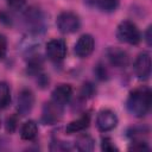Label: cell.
Instances as JSON below:
<instances>
[{"label": "cell", "instance_id": "obj_1", "mask_svg": "<svg viewBox=\"0 0 152 152\" xmlns=\"http://www.w3.org/2000/svg\"><path fill=\"white\" fill-rule=\"evenodd\" d=\"M151 102H152L151 90L147 87H140L129 93L126 106H127V110L132 115L137 118H144L151 108Z\"/></svg>", "mask_w": 152, "mask_h": 152}, {"label": "cell", "instance_id": "obj_2", "mask_svg": "<svg viewBox=\"0 0 152 152\" xmlns=\"http://www.w3.org/2000/svg\"><path fill=\"white\" fill-rule=\"evenodd\" d=\"M116 37L120 42L131 44V45H137L141 40V34L137 25L129 20H124L119 24L116 28Z\"/></svg>", "mask_w": 152, "mask_h": 152}, {"label": "cell", "instance_id": "obj_3", "mask_svg": "<svg viewBox=\"0 0 152 152\" xmlns=\"http://www.w3.org/2000/svg\"><path fill=\"white\" fill-rule=\"evenodd\" d=\"M24 23L30 32L42 33L45 27V19L43 12L37 7H30L24 13Z\"/></svg>", "mask_w": 152, "mask_h": 152}, {"label": "cell", "instance_id": "obj_4", "mask_svg": "<svg viewBox=\"0 0 152 152\" xmlns=\"http://www.w3.org/2000/svg\"><path fill=\"white\" fill-rule=\"evenodd\" d=\"M56 24H57L58 30L62 33H74L80 30L81 20L76 13L65 11L58 14Z\"/></svg>", "mask_w": 152, "mask_h": 152}, {"label": "cell", "instance_id": "obj_5", "mask_svg": "<svg viewBox=\"0 0 152 152\" xmlns=\"http://www.w3.org/2000/svg\"><path fill=\"white\" fill-rule=\"evenodd\" d=\"M63 116V106L57 104L52 100L46 102L43 107L42 113V121L45 125H53L57 124Z\"/></svg>", "mask_w": 152, "mask_h": 152}, {"label": "cell", "instance_id": "obj_6", "mask_svg": "<svg viewBox=\"0 0 152 152\" xmlns=\"http://www.w3.org/2000/svg\"><path fill=\"white\" fill-rule=\"evenodd\" d=\"M46 55L52 62H62L66 55V44L62 39H52L46 44Z\"/></svg>", "mask_w": 152, "mask_h": 152}, {"label": "cell", "instance_id": "obj_7", "mask_svg": "<svg viewBox=\"0 0 152 152\" xmlns=\"http://www.w3.org/2000/svg\"><path fill=\"white\" fill-rule=\"evenodd\" d=\"M118 125V116L110 109H103L99 112L96 116V126L101 132H109Z\"/></svg>", "mask_w": 152, "mask_h": 152}, {"label": "cell", "instance_id": "obj_8", "mask_svg": "<svg viewBox=\"0 0 152 152\" xmlns=\"http://www.w3.org/2000/svg\"><path fill=\"white\" fill-rule=\"evenodd\" d=\"M134 72L139 80H147L151 75V57L148 52L138 55L134 62Z\"/></svg>", "mask_w": 152, "mask_h": 152}, {"label": "cell", "instance_id": "obj_9", "mask_svg": "<svg viewBox=\"0 0 152 152\" xmlns=\"http://www.w3.org/2000/svg\"><path fill=\"white\" fill-rule=\"evenodd\" d=\"M34 104V95L30 89H23L18 95V102H17V110L18 114L21 116L27 115Z\"/></svg>", "mask_w": 152, "mask_h": 152}, {"label": "cell", "instance_id": "obj_10", "mask_svg": "<svg viewBox=\"0 0 152 152\" xmlns=\"http://www.w3.org/2000/svg\"><path fill=\"white\" fill-rule=\"evenodd\" d=\"M42 43V33L28 32L20 42L19 49L24 55H32L37 49H39Z\"/></svg>", "mask_w": 152, "mask_h": 152}, {"label": "cell", "instance_id": "obj_11", "mask_svg": "<svg viewBox=\"0 0 152 152\" xmlns=\"http://www.w3.org/2000/svg\"><path fill=\"white\" fill-rule=\"evenodd\" d=\"M94 48H95L94 38L90 34H82L76 42L74 51L78 57L86 58L91 55V52L94 51Z\"/></svg>", "mask_w": 152, "mask_h": 152}, {"label": "cell", "instance_id": "obj_12", "mask_svg": "<svg viewBox=\"0 0 152 152\" xmlns=\"http://www.w3.org/2000/svg\"><path fill=\"white\" fill-rule=\"evenodd\" d=\"M107 58L110 64L116 68H125L129 62L127 52L119 48H109L107 50Z\"/></svg>", "mask_w": 152, "mask_h": 152}, {"label": "cell", "instance_id": "obj_13", "mask_svg": "<svg viewBox=\"0 0 152 152\" xmlns=\"http://www.w3.org/2000/svg\"><path fill=\"white\" fill-rule=\"evenodd\" d=\"M71 94H72V88L70 84H61L53 89L51 100L57 104L64 107V104H66V102L70 100Z\"/></svg>", "mask_w": 152, "mask_h": 152}, {"label": "cell", "instance_id": "obj_14", "mask_svg": "<svg viewBox=\"0 0 152 152\" xmlns=\"http://www.w3.org/2000/svg\"><path fill=\"white\" fill-rule=\"evenodd\" d=\"M90 124V116L89 114H84L82 116H80L78 119L71 121L70 124H68V126L65 127V132L68 134H72V133H78L84 131Z\"/></svg>", "mask_w": 152, "mask_h": 152}, {"label": "cell", "instance_id": "obj_15", "mask_svg": "<svg viewBox=\"0 0 152 152\" xmlns=\"http://www.w3.org/2000/svg\"><path fill=\"white\" fill-rule=\"evenodd\" d=\"M37 133H38L37 124L32 120H28L23 125L21 131H20V137H21V139L30 141L37 137Z\"/></svg>", "mask_w": 152, "mask_h": 152}, {"label": "cell", "instance_id": "obj_16", "mask_svg": "<svg viewBox=\"0 0 152 152\" xmlns=\"http://www.w3.org/2000/svg\"><path fill=\"white\" fill-rule=\"evenodd\" d=\"M75 147L78 151H83V152L93 151L94 150V139L88 134L80 135L75 141Z\"/></svg>", "mask_w": 152, "mask_h": 152}, {"label": "cell", "instance_id": "obj_17", "mask_svg": "<svg viewBox=\"0 0 152 152\" xmlns=\"http://www.w3.org/2000/svg\"><path fill=\"white\" fill-rule=\"evenodd\" d=\"M11 102V90L6 82H0V109L6 108Z\"/></svg>", "mask_w": 152, "mask_h": 152}, {"label": "cell", "instance_id": "obj_18", "mask_svg": "<svg viewBox=\"0 0 152 152\" xmlns=\"http://www.w3.org/2000/svg\"><path fill=\"white\" fill-rule=\"evenodd\" d=\"M42 66H43V61L42 58L38 56H34L30 59L28 62V65H27V72L31 74V75H39L40 74V70H42Z\"/></svg>", "mask_w": 152, "mask_h": 152}, {"label": "cell", "instance_id": "obj_19", "mask_svg": "<svg viewBox=\"0 0 152 152\" xmlns=\"http://www.w3.org/2000/svg\"><path fill=\"white\" fill-rule=\"evenodd\" d=\"M120 0H99V6L104 12H113L116 10Z\"/></svg>", "mask_w": 152, "mask_h": 152}, {"label": "cell", "instance_id": "obj_20", "mask_svg": "<svg viewBox=\"0 0 152 152\" xmlns=\"http://www.w3.org/2000/svg\"><path fill=\"white\" fill-rule=\"evenodd\" d=\"M129 150H133V151H144V150H146V151H148L150 147L141 139H134L133 142H132V145L129 146Z\"/></svg>", "mask_w": 152, "mask_h": 152}, {"label": "cell", "instance_id": "obj_21", "mask_svg": "<svg viewBox=\"0 0 152 152\" xmlns=\"http://www.w3.org/2000/svg\"><path fill=\"white\" fill-rule=\"evenodd\" d=\"M101 148H102L103 151H107V152L118 151V147L114 145V142L112 141V139H110V138H103V139H102Z\"/></svg>", "mask_w": 152, "mask_h": 152}, {"label": "cell", "instance_id": "obj_22", "mask_svg": "<svg viewBox=\"0 0 152 152\" xmlns=\"http://www.w3.org/2000/svg\"><path fill=\"white\" fill-rule=\"evenodd\" d=\"M17 122L18 121H17V118L14 115L7 118V120H6V131L8 133H13L15 131V128H17Z\"/></svg>", "mask_w": 152, "mask_h": 152}, {"label": "cell", "instance_id": "obj_23", "mask_svg": "<svg viewBox=\"0 0 152 152\" xmlns=\"http://www.w3.org/2000/svg\"><path fill=\"white\" fill-rule=\"evenodd\" d=\"M7 51V39L5 36L0 34V59H2L6 56Z\"/></svg>", "mask_w": 152, "mask_h": 152}, {"label": "cell", "instance_id": "obj_24", "mask_svg": "<svg viewBox=\"0 0 152 152\" xmlns=\"http://www.w3.org/2000/svg\"><path fill=\"white\" fill-rule=\"evenodd\" d=\"M26 0H7V5L13 10H20L25 5Z\"/></svg>", "mask_w": 152, "mask_h": 152}, {"label": "cell", "instance_id": "obj_25", "mask_svg": "<svg viewBox=\"0 0 152 152\" xmlns=\"http://www.w3.org/2000/svg\"><path fill=\"white\" fill-rule=\"evenodd\" d=\"M93 94H94V88L91 87V84H84L82 88V95L87 99V97H90Z\"/></svg>", "mask_w": 152, "mask_h": 152}, {"label": "cell", "instance_id": "obj_26", "mask_svg": "<svg viewBox=\"0 0 152 152\" xmlns=\"http://www.w3.org/2000/svg\"><path fill=\"white\" fill-rule=\"evenodd\" d=\"M151 26H148V28H147V31H146V33H145V39H146V42H147V44L148 45H151Z\"/></svg>", "mask_w": 152, "mask_h": 152}]
</instances>
